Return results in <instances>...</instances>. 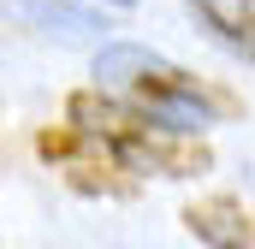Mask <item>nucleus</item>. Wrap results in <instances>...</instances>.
<instances>
[{
    "instance_id": "obj_4",
    "label": "nucleus",
    "mask_w": 255,
    "mask_h": 249,
    "mask_svg": "<svg viewBox=\"0 0 255 249\" xmlns=\"http://www.w3.org/2000/svg\"><path fill=\"white\" fill-rule=\"evenodd\" d=\"M190 238H202L208 249H255V214L238 196H202L184 208Z\"/></svg>"
},
{
    "instance_id": "obj_1",
    "label": "nucleus",
    "mask_w": 255,
    "mask_h": 249,
    "mask_svg": "<svg viewBox=\"0 0 255 249\" xmlns=\"http://www.w3.org/2000/svg\"><path fill=\"white\" fill-rule=\"evenodd\" d=\"M95 77H101V89L119 95L125 107H136V113H148V119H160V124H178V130H202V124H214V119L244 113V101H238L232 89L196 77L184 65H172L166 54H148V48H136V42L101 48Z\"/></svg>"
},
{
    "instance_id": "obj_5",
    "label": "nucleus",
    "mask_w": 255,
    "mask_h": 249,
    "mask_svg": "<svg viewBox=\"0 0 255 249\" xmlns=\"http://www.w3.org/2000/svg\"><path fill=\"white\" fill-rule=\"evenodd\" d=\"M190 12L238 54L255 60V0H190Z\"/></svg>"
},
{
    "instance_id": "obj_3",
    "label": "nucleus",
    "mask_w": 255,
    "mask_h": 249,
    "mask_svg": "<svg viewBox=\"0 0 255 249\" xmlns=\"http://www.w3.org/2000/svg\"><path fill=\"white\" fill-rule=\"evenodd\" d=\"M42 154H48L77 190H89V196H130V190H136V172H125V166H119L95 136H83L77 124L48 130V136H42Z\"/></svg>"
},
{
    "instance_id": "obj_2",
    "label": "nucleus",
    "mask_w": 255,
    "mask_h": 249,
    "mask_svg": "<svg viewBox=\"0 0 255 249\" xmlns=\"http://www.w3.org/2000/svg\"><path fill=\"white\" fill-rule=\"evenodd\" d=\"M65 119L77 124L83 136H95L125 172H154V178H202L208 166H214V154H208V142L196 136V130H178V124H160L148 119V113H136L125 107L119 95H107V89H77L71 101H65Z\"/></svg>"
},
{
    "instance_id": "obj_6",
    "label": "nucleus",
    "mask_w": 255,
    "mask_h": 249,
    "mask_svg": "<svg viewBox=\"0 0 255 249\" xmlns=\"http://www.w3.org/2000/svg\"><path fill=\"white\" fill-rule=\"evenodd\" d=\"M107 6H130V0H107Z\"/></svg>"
}]
</instances>
